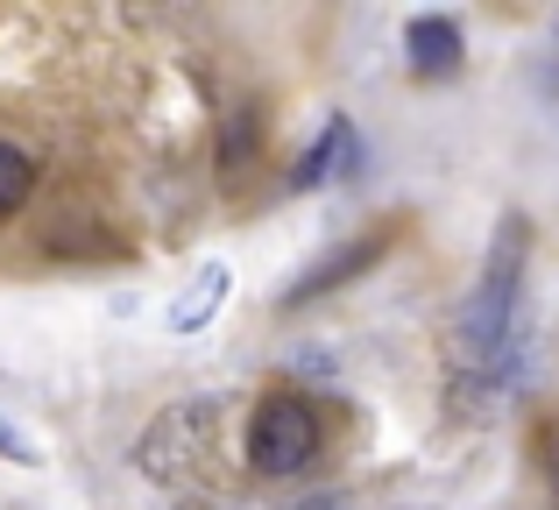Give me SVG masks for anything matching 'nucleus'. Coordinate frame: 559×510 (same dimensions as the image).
Segmentation results:
<instances>
[{"label": "nucleus", "mask_w": 559, "mask_h": 510, "mask_svg": "<svg viewBox=\"0 0 559 510\" xmlns=\"http://www.w3.org/2000/svg\"><path fill=\"white\" fill-rule=\"evenodd\" d=\"M524 270H532V221L503 213L481 256V276L461 305V327H453V376H461L467 398L503 383L510 355H518V312H524Z\"/></svg>", "instance_id": "obj_1"}, {"label": "nucleus", "mask_w": 559, "mask_h": 510, "mask_svg": "<svg viewBox=\"0 0 559 510\" xmlns=\"http://www.w3.org/2000/svg\"><path fill=\"white\" fill-rule=\"evenodd\" d=\"M319 454H326V426H319V404L305 390L255 398V412H248V469L262 483H298Z\"/></svg>", "instance_id": "obj_2"}, {"label": "nucleus", "mask_w": 559, "mask_h": 510, "mask_svg": "<svg viewBox=\"0 0 559 510\" xmlns=\"http://www.w3.org/2000/svg\"><path fill=\"white\" fill-rule=\"evenodd\" d=\"M396 241H404V221H396V213H390V221L355 227L341 249H326L319 262H305V270H298V284L284 290V312H305V305H319V298H333V290H347L355 276H369L376 262L396 249Z\"/></svg>", "instance_id": "obj_3"}, {"label": "nucleus", "mask_w": 559, "mask_h": 510, "mask_svg": "<svg viewBox=\"0 0 559 510\" xmlns=\"http://www.w3.org/2000/svg\"><path fill=\"white\" fill-rule=\"evenodd\" d=\"M361 164H369V150H361V128L347 121V114H326V128L312 135V150L290 164V192L347 185V178H361Z\"/></svg>", "instance_id": "obj_4"}, {"label": "nucleus", "mask_w": 559, "mask_h": 510, "mask_svg": "<svg viewBox=\"0 0 559 510\" xmlns=\"http://www.w3.org/2000/svg\"><path fill=\"white\" fill-rule=\"evenodd\" d=\"M205 432H213V404H178V412H164L150 432H142V469L164 475V483H178L191 461L205 454Z\"/></svg>", "instance_id": "obj_5"}, {"label": "nucleus", "mask_w": 559, "mask_h": 510, "mask_svg": "<svg viewBox=\"0 0 559 510\" xmlns=\"http://www.w3.org/2000/svg\"><path fill=\"white\" fill-rule=\"evenodd\" d=\"M404 57H411V79H461V64H467L461 14H411L404 22Z\"/></svg>", "instance_id": "obj_6"}, {"label": "nucleus", "mask_w": 559, "mask_h": 510, "mask_svg": "<svg viewBox=\"0 0 559 510\" xmlns=\"http://www.w3.org/2000/svg\"><path fill=\"white\" fill-rule=\"evenodd\" d=\"M255 164H262V114L234 107L227 121H219V170H227V185H241Z\"/></svg>", "instance_id": "obj_7"}, {"label": "nucleus", "mask_w": 559, "mask_h": 510, "mask_svg": "<svg viewBox=\"0 0 559 510\" xmlns=\"http://www.w3.org/2000/svg\"><path fill=\"white\" fill-rule=\"evenodd\" d=\"M28 192H36V156H28L22 142L0 135V221L28 206Z\"/></svg>", "instance_id": "obj_8"}, {"label": "nucleus", "mask_w": 559, "mask_h": 510, "mask_svg": "<svg viewBox=\"0 0 559 510\" xmlns=\"http://www.w3.org/2000/svg\"><path fill=\"white\" fill-rule=\"evenodd\" d=\"M219 305H227V270L213 262V270H199V290H191V298L178 305V312H170V327H178V333H191V327H205V319H213Z\"/></svg>", "instance_id": "obj_9"}, {"label": "nucleus", "mask_w": 559, "mask_h": 510, "mask_svg": "<svg viewBox=\"0 0 559 510\" xmlns=\"http://www.w3.org/2000/svg\"><path fill=\"white\" fill-rule=\"evenodd\" d=\"M0 454H8V461H36V454H28V440L8 426V418H0Z\"/></svg>", "instance_id": "obj_10"}, {"label": "nucleus", "mask_w": 559, "mask_h": 510, "mask_svg": "<svg viewBox=\"0 0 559 510\" xmlns=\"http://www.w3.org/2000/svg\"><path fill=\"white\" fill-rule=\"evenodd\" d=\"M546 497L559 510V432H552V447H546Z\"/></svg>", "instance_id": "obj_11"}]
</instances>
